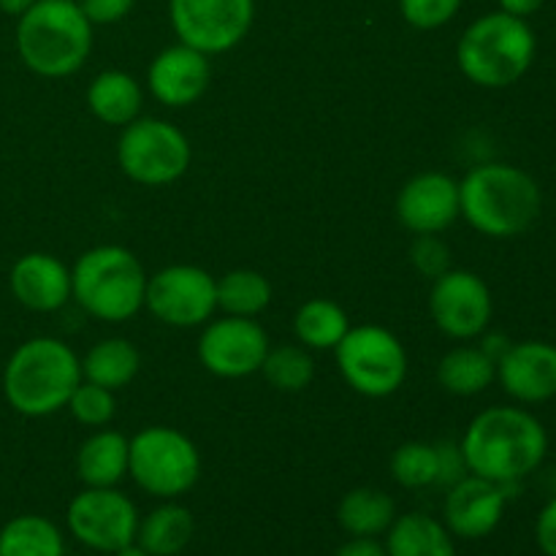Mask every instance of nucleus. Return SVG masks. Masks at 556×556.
I'll return each instance as SVG.
<instances>
[{"mask_svg":"<svg viewBox=\"0 0 556 556\" xmlns=\"http://www.w3.org/2000/svg\"><path fill=\"white\" fill-rule=\"evenodd\" d=\"M168 20L179 43L204 54L231 52L255 20V0H168Z\"/></svg>","mask_w":556,"mask_h":556,"instance_id":"nucleus-10","label":"nucleus"},{"mask_svg":"<svg viewBox=\"0 0 556 556\" xmlns=\"http://www.w3.org/2000/svg\"><path fill=\"white\" fill-rule=\"evenodd\" d=\"M497 380L510 400L541 405L556 396V345L543 340L510 342L497 362Z\"/></svg>","mask_w":556,"mask_h":556,"instance_id":"nucleus-18","label":"nucleus"},{"mask_svg":"<svg viewBox=\"0 0 556 556\" xmlns=\"http://www.w3.org/2000/svg\"><path fill=\"white\" fill-rule=\"evenodd\" d=\"M396 217L407 231L443 233L462 217L459 182L451 174L424 172L402 185L396 195Z\"/></svg>","mask_w":556,"mask_h":556,"instance_id":"nucleus-15","label":"nucleus"},{"mask_svg":"<svg viewBox=\"0 0 556 556\" xmlns=\"http://www.w3.org/2000/svg\"><path fill=\"white\" fill-rule=\"evenodd\" d=\"M210 54L199 52L188 43L166 47L155 54V60L147 68V87H150L152 98L168 109L193 106L210 90Z\"/></svg>","mask_w":556,"mask_h":556,"instance_id":"nucleus-16","label":"nucleus"},{"mask_svg":"<svg viewBox=\"0 0 556 556\" xmlns=\"http://www.w3.org/2000/svg\"><path fill=\"white\" fill-rule=\"evenodd\" d=\"M141 369L139 348L123 337L101 340L85 353L81 358V380L96 383L101 389L119 391L134 383V378Z\"/></svg>","mask_w":556,"mask_h":556,"instance_id":"nucleus-23","label":"nucleus"},{"mask_svg":"<svg viewBox=\"0 0 556 556\" xmlns=\"http://www.w3.org/2000/svg\"><path fill=\"white\" fill-rule=\"evenodd\" d=\"M90 25H117L130 14L136 0H76Z\"/></svg>","mask_w":556,"mask_h":556,"instance_id":"nucleus-35","label":"nucleus"},{"mask_svg":"<svg viewBox=\"0 0 556 556\" xmlns=\"http://www.w3.org/2000/svg\"><path fill=\"white\" fill-rule=\"evenodd\" d=\"M112 556H150V554H147L144 552V548H141L139 546V543H128V546H123V548H119V552H114Z\"/></svg>","mask_w":556,"mask_h":556,"instance_id":"nucleus-42","label":"nucleus"},{"mask_svg":"<svg viewBox=\"0 0 556 556\" xmlns=\"http://www.w3.org/2000/svg\"><path fill=\"white\" fill-rule=\"evenodd\" d=\"M481 348L486 351V356H492L494 362H500V358H503V353L510 348V340L505 334H486L483 337Z\"/></svg>","mask_w":556,"mask_h":556,"instance_id":"nucleus-40","label":"nucleus"},{"mask_svg":"<svg viewBox=\"0 0 556 556\" xmlns=\"http://www.w3.org/2000/svg\"><path fill=\"white\" fill-rule=\"evenodd\" d=\"M472 476L510 489L543 465L548 432L525 407H489L478 413L459 443Z\"/></svg>","mask_w":556,"mask_h":556,"instance_id":"nucleus-1","label":"nucleus"},{"mask_svg":"<svg viewBox=\"0 0 556 556\" xmlns=\"http://www.w3.org/2000/svg\"><path fill=\"white\" fill-rule=\"evenodd\" d=\"M266 383L286 394H299L315 380V362L304 345H280L269 348L264 364H261Z\"/></svg>","mask_w":556,"mask_h":556,"instance_id":"nucleus-30","label":"nucleus"},{"mask_svg":"<svg viewBox=\"0 0 556 556\" xmlns=\"http://www.w3.org/2000/svg\"><path fill=\"white\" fill-rule=\"evenodd\" d=\"M33 3H36V0H0V11H3V14L16 16V20H20V16L25 14V11L30 9Z\"/></svg>","mask_w":556,"mask_h":556,"instance_id":"nucleus-41","label":"nucleus"},{"mask_svg":"<svg viewBox=\"0 0 556 556\" xmlns=\"http://www.w3.org/2000/svg\"><path fill=\"white\" fill-rule=\"evenodd\" d=\"M217 288V309L237 318H255L264 313L271 302V282L255 269H233L226 271Z\"/></svg>","mask_w":556,"mask_h":556,"instance_id":"nucleus-29","label":"nucleus"},{"mask_svg":"<svg viewBox=\"0 0 556 556\" xmlns=\"http://www.w3.org/2000/svg\"><path fill=\"white\" fill-rule=\"evenodd\" d=\"M508 505V489L478 476H465L448 486L443 505V525L451 535L481 541L500 527Z\"/></svg>","mask_w":556,"mask_h":556,"instance_id":"nucleus-17","label":"nucleus"},{"mask_svg":"<svg viewBox=\"0 0 556 556\" xmlns=\"http://www.w3.org/2000/svg\"><path fill=\"white\" fill-rule=\"evenodd\" d=\"M269 348V337L258 320L226 315L206 320L199 337V362L215 378H250L261 372Z\"/></svg>","mask_w":556,"mask_h":556,"instance_id":"nucleus-14","label":"nucleus"},{"mask_svg":"<svg viewBox=\"0 0 556 556\" xmlns=\"http://www.w3.org/2000/svg\"><path fill=\"white\" fill-rule=\"evenodd\" d=\"M334 556H389L378 538H351L345 546L337 548Z\"/></svg>","mask_w":556,"mask_h":556,"instance_id":"nucleus-38","label":"nucleus"},{"mask_svg":"<svg viewBox=\"0 0 556 556\" xmlns=\"http://www.w3.org/2000/svg\"><path fill=\"white\" fill-rule=\"evenodd\" d=\"M434 448H438V462H440L438 483H443V486H454L456 481L470 476V470H467L465 465V456H462L459 443H448V440H443V443H438Z\"/></svg>","mask_w":556,"mask_h":556,"instance_id":"nucleus-36","label":"nucleus"},{"mask_svg":"<svg viewBox=\"0 0 556 556\" xmlns=\"http://www.w3.org/2000/svg\"><path fill=\"white\" fill-rule=\"evenodd\" d=\"M429 315L434 326L451 340H476L492 324V291L476 271L448 269L438 280H432Z\"/></svg>","mask_w":556,"mask_h":556,"instance_id":"nucleus-13","label":"nucleus"},{"mask_svg":"<svg viewBox=\"0 0 556 556\" xmlns=\"http://www.w3.org/2000/svg\"><path fill=\"white\" fill-rule=\"evenodd\" d=\"M348 331H351L348 313L331 299H309L293 315V334L313 351H334Z\"/></svg>","mask_w":556,"mask_h":556,"instance_id":"nucleus-27","label":"nucleus"},{"mask_svg":"<svg viewBox=\"0 0 556 556\" xmlns=\"http://www.w3.org/2000/svg\"><path fill=\"white\" fill-rule=\"evenodd\" d=\"M396 519L394 500L372 486H358L342 497L337 521L351 538H378L389 532Z\"/></svg>","mask_w":556,"mask_h":556,"instance_id":"nucleus-26","label":"nucleus"},{"mask_svg":"<svg viewBox=\"0 0 556 556\" xmlns=\"http://www.w3.org/2000/svg\"><path fill=\"white\" fill-rule=\"evenodd\" d=\"M128 476L152 497L177 500L199 483L201 454L179 429L147 427L130 438Z\"/></svg>","mask_w":556,"mask_h":556,"instance_id":"nucleus-7","label":"nucleus"},{"mask_svg":"<svg viewBox=\"0 0 556 556\" xmlns=\"http://www.w3.org/2000/svg\"><path fill=\"white\" fill-rule=\"evenodd\" d=\"M462 9V0H400V14L416 30H438Z\"/></svg>","mask_w":556,"mask_h":556,"instance_id":"nucleus-33","label":"nucleus"},{"mask_svg":"<svg viewBox=\"0 0 556 556\" xmlns=\"http://www.w3.org/2000/svg\"><path fill=\"white\" fill-rule=\"evenodd\" d=\"M92 25L76 0H36L16 22V52L38 76L63 79L87 63Z\"/></svg>","mask_w":556,"mask_h":556,"instance_id":"nucleus-4","label":"nucleus"},{"mask_svg":"<svg viewBox=\"0 0 556 556\" xmlns=\"http://www.w3.org/2000/svg\"><path fill=\"white\" fill-rule=\"evenodd\" d=\"M65 525L81 546L98 554H114L136 541L139 510L123 492H117V486H85V492L68 503Z\"/></svg>","mask_w":556,"mask_h":556,"instance_id":"nucleus-12","label":"nucleus"},{"mask_svg":"<svg viewBox=\"0 0 556 556\" xmlns=\"http://www.w3.org/2000/svg\"><path fill=\"white\" fill-rule=\"evenodd\" d=\"M130 440L114 429H98L76 451V476L85 486H117L128 476Z\"/></svg>","mask_w":556,"mask_h":556,"instance_id":"nucleus-20","label":"nucleus"},{"mask_svg":"<svg viewBox=\"0 0 556 556\" xmlns=\"http://www.w3.org/2000/svg\"><path fill=\"white\" fill-rule=\"evenodd\" d=\"M81 383V362L58 337H33L11 353L3 394L20 416L47 418L68 405Z\"/></svg>","mask_w":556,"mask_h":556,"instance_id":"nucleus-3","label":"nucleus"},{"mask_svg":"<svg viewBox=\"0 0 556 556\" xmlns=\"http://www.w3.org/2000/svg\"><path fill=\"white\" fill-rule=\"evenodd\" d=\"M389 556H456L454 535L443 521L427 514L396 516L386 532Z\"/></svg>","mask_w":556,"mask_h":556,"instance_id":"nucleus-22","label":"nucleus"},{"mask_svg":"<svg viewBox=\"0 0 556 556\" xmlns=\"http://www.w3.org/2000/svg\"><path fill=\"white\" fill-rule=\"evenodd\" d=\"M497 380V362L481 345H462L445 353L438 364V383L454 396L483 394Z\"/></svg>","mask_w":556,"mask_h":556,"instance_id":"nucleus-25","label":"nucleus"},{"mask_svg":"<svg viewBox=\"0 0 556 556\" xmlns=\"http://www.w3.org/2000/svg\"><path fill=\"white\" fill-rule=\"evenodd\" d=\"M11 293L33 313H54L71 299V269L49 253H27L11 266Z\"/></svg>","mask_w":556,"mask_h":556,"instance_id":"nucleus-19","label":"nucleus"},{"mask_svg":"<svg viewBox=\"0 0 556 556\" xmlns=\"http://www.w3.org/2000/svg\"><path fill=\"white\" fill-rule=\"evenodd\" d=\"M438 448L429 443H405L391 456V476L405 489H424L438 483Z\"/></svg>","mask_w":556,"mask_h":556,"instance_id":"nucleus-31","label":"nucleus"},{"mask_svg":"<svg viewBox=\"0 0 556 556\" xmlns=\"http://www.w3.org/2000/svg\"><path fill=\"white\" fill-rule=\"evenodd\" d=\"M144 266L119 244H98L87 250L71 269V296L96 320L125 324L144 307Z\"/></svg>","mask_w":556,"mask_h":556,"instance_id":"nucleus-6","label":"nucleus"},{"mask_svg":"<svg viewBox=\"0 0 556 556\" xmlns=\"http://www.w3.org/2000/svg\"><path fill=\"white\" fill-rule=\"evenodd\" d=\"M535 541L546 556H556V497L543 505L535 521Z\"/></svg>","mask_w":556,"mask_h":556,"instance_id":"nucleus-37","label":"nucleus"},{"mask_svg":"<svg viewBox=\"0 0 556 556\" xmlns=\"http://www.w3.org/2000/svg\"><path fill=\"white\" fill-rule=\"evenodd\" d=\"M144 307L174 329L204 326L217 309L215 277L193 264L166 266L147 277Z\"/></svg>","mask_w":556,"mask_h":556,"instance_id":"nucleus-11","label":"nucleus"},{"mask_svg":"<svg viewBox=\"0 0 556 556\" xmlns=\"http://www.w3.org/2000/svg\"><path fill=\"white\" fill-rule=\"evenodd\" d=\"M144 103V90L125 71H103L87 87V106L103 125L125 128L134 123Z\"/></svg>","mask_w":556,"mask_h":556,"instance_id":"nucleus-21","label":"nucleus"},{"mask_svg":"<svg viewBox=\"0 0 556 556\" xmlns=\"http://www.w3.org/2000/svg\"><path fill=\"white\" fill-rule=\"evenodd\" d=\"M538 38L527 20L505 11L483 14L456 43L459 71L478 87L503 90L516 85L535 63Z\"/></svg>","mask_w":556,"mask_h":556,"instance_id":"nucleus-5","label":"nucleus"},{"mask_svg":"<svg viewBox=\"0 0 556 556\" xmlns=\"http://www.w3.org/2000/svg\"><path fill=\"white\" fill-rule=\"evenodd\" d=\"M410 264L427 280H438L451 269V248L438 233H418L410 244Z\"/></svg>","mask_w":556,"mask_h":556,"instance_id":"nucleus-34","label":"nucleus"},{"mask_svg":"<svg viewBox=\"0 0 556 556\" xmlns=\"http://www.w3.org/2000/svg\"><path fill=\"white\" fill-rule=\"evenodd\" d=\"M190 141L177 125L157 117H136L117 141V163L123 174L147 188L177 182L190 168Z\"/></svg>","mask_w":556,"mask_h":556,"instance_id":"nucleus-9","label":"nucleus"},{"mask_svg":"<svg viewBox=\"0 0 556 556\" xmlns=\"http://www.w3.org/2000/svg\"><path fill=\"white\" fill-rule=\"evenodd\" d=\"M193 514L185 505L168 500L166 505H157L144 519H139L136 543L150 556H177L193 541Z\"/></svg>","mask_w":556,"mask_h":556,"instance_id":"nucleus-24","label":"nucleus"},{"mask_svg":"<svg viewBox=\"0 0 556 556\" xmlns=\"http://www.w3.org/2000/svg\"><path fill=\"white\" fill-rule=\"evenodd\" d=\"M0 556H65L63 532L47 516H16L0 530Z\"/></svg>","mask_w":556,"mask_h":556,"instance_id":"nucleus-28","label":"nucleus"},{"mask_svg":"<svg viewBox=\"0 0 556 556\" xmlns=\"http://www.w3.org/2000/svg\"><path fill=\"white\" fill-rule=\"evenodd\" d=\"M497 3H500V11H505V14L519 16V20H527V16L538 14V11L543 9V3H546V0H497Z\"/></svg>","mask_w":556,"mask_h":556,"instance_id":"nucleus-39","label":"nucleus"},{"mask_svg":"<svg viewBox=\"0 0 556 556\" xmlns=\"http://www.w3.org/2000/svg\"><path fill=\"white\" fill-rule=\"evenodd\" d=\"M543 210L541 185L510 163H481L459 182V212L489 239H514L530 231Z\"/></svg>","mask_w":556,"mask_h":556,"instance_id":"nucleus-2","label":"nucleus"},{"mask_svg":"<svg viewBox=\"0 0 556 556\" xmlns=\"http://www.w3.org/2000/svg\"><path fill=\"white\" fill-rule=\"evenodd\" d=\"M65 407L71 410L74 421H79L81 427H92V429L106 427V424L114 418V413H117L114 391L101 389V386L96 383H87V380H81V383L76 386Z\"/></svg>","mask_w":556,"mask_h":556,"instance_id":"nucleus-32","label":"nucleus"},{"mask_svg":"<svg viewBox=\"0 0 556 556\" xmlns=\"http://www.w3.org/2000/svg\"><path fill=\"white\" fill-rule=\"evenodd\" d=\"M337 367L356 394L383 400L407 380V351L394 331L383 326H356L334 348Z\"/></svg>","mask_w":556,"mask_h":556,"instance_id":"nucleus-8","label":"nucleus"}]
</instances>
